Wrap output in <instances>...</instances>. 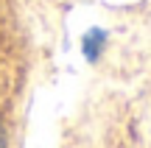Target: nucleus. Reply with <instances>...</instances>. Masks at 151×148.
Returning a JSON list of instances; mask_svg holds the SVG:
<instances>
[{
    "label": "nucleus",
    "mask_w": 151,
    "mask_h": 148,
    "mask_svg": "<svg viewBox=\"0 0 151 148\" xmlns=\"http://www.w3.org/2000/svg\"><path fill=\"white\" fill-rule=\"evenodd\" d=\"M106 45H109V34L104 31V28H90V31L84 34V39H81V53H84V59L90 61V64H95L104 56Z\"/></svg>",
    "instance_id": "1"
},
{
    "label": "nucleus",
    "mask_w": 151,
    "mask_h": 148,
    "mask_svg": "<svg viewBox=\"0 0 151 148\" xmlns=\"http://www.w3.org/2000/svg\"><path fill=\"white\" fill-rule=\"evenodd\" d=\"M0 148H6V134H3V129H0Z\"/></svg>",
    "instance_id": "2"
}]
</instances>
